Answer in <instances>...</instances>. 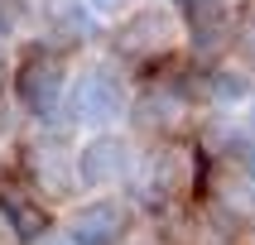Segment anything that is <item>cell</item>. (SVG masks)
Wrapping results in <instances>:
<instances>
[{"instance_id": "6da1fadb", "label": "cell", "mask_w": 255, "mask_h": 245, "mask_svg": "<svg viewBox=\"0 0 255 245\" xmlns=\"http://www.w3.org/2000/svg\"><path fill=\"white\" fill-rule=\"evenodd\" d=\"M198 183H202V154L193 140H169L154 144L149 154L140 159V173H135V212H154V216H178L198 202Z\"/></svg>"}, {"instance_id": "7a4b0ae2", "label": "cell", "mask_w": 255, "mask_h": 245, "mask_svg": "<svg viewBox=\"0 0 255 245\" xmlns=\"http://www.w3.org/2000/svg\"><path fill=\"white\" fill-rule=\"evenodd\" d=\"M68 53L53 43H29L10 68V91L19 101V111L34 130H63V106H68Z\"/></svg>"}, {"instance_id": "3957f363", "label": "cell", "mask_w": 255, "mask_h": 245, "mask_svg": "<svg viewBox=\"0 0 255 245\" xmlns=\"http://www.w3.org/2000/svg\"><path fill=\"white\" fill-rule=\"evenodd\" d=\"M130 101L135 86L116 63H92L72 77L68 86V106H63V125H87L92 135L116 130L121 120H130Z\"/></svg>"}, {"instance_id": "277c9868", "label": "cell", "mask_w": 255, "mask_h": 245, "mask_svg": "<svg viewBox=\"0 0 255 245\" xmlns=\"http://www.w3.org/2000/svg\"><path fill=\"white\" fill-rule=\"evenodd\" d=\"M198 111L193 96L183 86V72H149L130 101V125L140 130L149 144H169V140H183L188 130V115Z\"/></svg>"}, {"instance_id": "5b68a950", "label": "cell", "mask_w": 255, "mask_h": 245, "mask_svg": "<svg viewBox=\"0 0 255 245\" xmlns=\"http://www.w3.org/2000/svg\"><path fill=\"white\" fill-rule=\"evenodd\" d=\"M178 39H183V24H178V14H173V10L140 5L130 19H121L111 48H116V58H121V63H130V68L159 72L173 53H178Z\"/></svg>"}, {"instance_id": "8992f818", "label": "cell", "mask_w": 255, "mask_h": 245, "mask_svg": "<svg viewBox=\"0 0 255 245\" xmlns=\"http://www.w3.org/2000/svg\"><path fill=\"white\" fill-rule=\"evenodd\" d=\"M77 187L87 192H116V187H130L135 173H140V154H135V140L121 135V130H101V135H87L77 144Z\"/></svg>"}, {"instance_id": "52a82bcc", "label": "cell", "mask_w": 255, "mask_h": 245, "mask_svg": "<svg viewBox=\"0 0 255 245\" xmlns=\"http://www.w3.org/2000/svg\"><path fill=\"white\" fill-rule=\"evenodd\" d=\"M72 149L68 135L63 130H34L19 140V159H14V168L29 178V187L39 192V197H68L72 187H77V163H72Z\"/></svg>"}, {"instance_id": "ba28073f", "label": "cell", "mask_w": 255, "mask_h": 245, "mask_svg": "<svg viewBox=\"0 0 255 245\" xmlns=\"http://www.w3.org/2000/svg\"><path fill=\"white\" fill-rule=\"evenodd\" d=\"M135 202L121 192H92L63 216V231L72 245H130L135 236Z\"/></svg>"}, {"instance_id": "9c48e42d", "label": "cell", "mask_w": 255, "mask_h": 245, "mask_svg": "<svg viewBox=\"0 0 255 245\" xmlns=\"http://www.w3.org/2000/svg\"><path fill=\"white\" fill-rule=\"evenodd\" d=\"M198 202L217 216V221H227L236 236H255V183L236 168V163L202 159Z\"/></svg>"}, {"instance_id": "30bf717a", "label": "cell", "mask_w": 255, "mask_h": 245, "mask_svg": "<svg viewBox=\"0 0 255 245\" xmlns=\"http://www.w3.org/2000/svg\"><path fill=\"white\" fill-rule=\"evenodd\" d=\"M0 221L14 231L19 245H39L43 236L53 231V207H48V197H39L14 163L0 168Z\"/></svg>"}, {"instance_id": "8fae6325", "label": "cell", "mask_w": 255, "mask_h": 245, "mask_svg": "<svg viewBox=\"0 0 255 245\" xmlns=\"http://www.w3.org/2000/svg\"><path fill=\"white\" fill-rule=\"evenodd\" d=\"M39 24H43V43H53L63 53L97 39V14L87 0H39Z\"/></svg>"}, {"instance_id": "7c38bea8", "label": "cell", "mask_w": 255, "mask_h": 245, "mask_svg": "<svg viewBox=\"0 0 255 245\" xmlns=\"http://www.w3.org/2000/svg\"><path fill=\"white\" fill-rule=\"evenodd\" d=\"M173 10L183 19V34L193 39L198 53L222 48L231 34V0H173Z\"/></svg>"}, {"instance_id": "4fadbf2b", "label": "cell", "mask_w": 255, "mask_h": 245, "mask_svg": "<svg viewBox=\"0 0 255 245\" xmlns=\"http://www.w3.org/2000/svg\"><path fill=\"white\" fill-rule=\"evenodd\" d=\"M24 125V111H19V101H14L10 82H0V140H14Z\"/></svg>"}, {"instance_id": "5bb4252c", "label": "cell", "mask_w": 255, "mask_h": 245, "mask_svg": "<svg viewBox=\"0 0 255 245\" xmlns=\"http://www.w3.org/2000/svg\"><path fill=\"white\" fill-rule=\"evenodd\" d=\"M97 19H130V14L140 10V0H87Z\"/></svg>"}, {"instance_id": "9a60e30c", "label": "cell", "mask_w": 255, "mask_h": 245, "mask_svg": "<svg viewBox=\"0 0 255 245\" xmlns=\"http://www.w3.org/2000/svg\"><path fill=\"white\" fill-rule=\"evenodd\" d=\"M24 10H29V0H0V34H10L24 19Z\"/></svg>"}, {"instance_id": "2e32d148", "label": "cell", "mask_w": 255, "mask_h": 245, "mask_svg": "<svg viewBox=\"0 0 255 245\" xmlns=\"http://www.w3.org/2000/svg\"><path fill=\"white\" fill-rule=\"evenodd\" d=\"M231 163H236V168H241V173H246V178H251V183H255V135H251V140H246V144H241V154L231 159Z\"/></svg>"}, {"instance_id": "e0dca14e", "label": "cell", "mask_w": 255, "mask_h": 245, "mask_svg": "<svg viewBox=\"0 0 255 245\" xmlns=\"http://www.w3.org/2000/svg\"><path fill=\"white\" fill-rule=\"evenodd\" d=\"M39 245H72V236H68V231H63V226H53V231H48V236H43Z\"/></svg>"}, {"instance_id": "ac0fdd59", "label": "cell", "mask_w": 255, "mask_h": 245, "mask_svg": "<svg viewBox=\"0 0 255 245\" xmlns=\"http://www.w3.org/2000/svg\"><path fill=\"white\" fill-rule=\"evenodd\" d=\"M0 72H5V34H0Z\"/></svg>"}, {"instance_id": "d6986e66", "label": "cell", "mask_w": 255, "mask_h": 245, "mask_svg": "<svg viewBox=\"0 0 255 245\" xmlns=\"http://www.w3.org/2000/svg\"><path fill=\"white\" fill-rule=\"evenodd\" d=\"M140 245H154V241H140Z\"/></svg>"}]
</instances>
